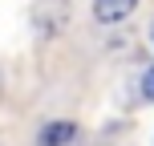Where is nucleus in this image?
<instances>
[{"instance_id":"5","label":"nucleus","mask_w":154,"mask_h":146,"mask_svg":"<svg viewBox=\"0 0 154 146\" xmlns=\"http://www.w3.org/2000/svg\"><path fill=\"white\" fill-rule=\"evenodd\" d=\"M150 41H154V29H150Z\"/></svg>"},{"instance_id":"4","label":"nucleus","mask_w":154,"mask_h":146,"mask_svg":"<svg viewBox=\"0 0 154 146\" xmlns=\"http://www.w3.org/2000/svg\"><path fill=\"white\" fill-rule=\"evenodd\" d=\"M142 98H146V101H154V65L142 73Z\"/></svg>"},{"instance_id":"3","label":"nucleus","mask_w":154,"mask_h":146,"mask_svg":"<svg viewBox=\"0 0 154 146\" xmlns=\"http://www.w3.org/2000/svg\"><path fill=\"white\" fill-rule=\"evenodd\" d=\"M73 142H77V122H49L37 134V146H73Z\"/></svg>"},{"instance_id":"2","label":"nucleus","mask_w":154,"mask_h":146,"mask_svg":"<svg viewBox=\"0 0 154 146\" xmlns=\"http://www.w3.org/2000/svg\"><path fill=\"white\" fill-rule=\"evenodd\" d=\"M138 0H93V20L97 24H122L126 16H134Z\"/></svg>"},{"instance_id":"1","label":"nucleus","mask_w":154,"mask_h":146,"mask_svg":"<svg viewBox=\"0 0 154 146\" xmlns=\"http://www.w3.org/2000/svg\"><path fill=\"white\" fill-rule=\"evenodd\" d=\"M69 16H73V0H37L32 4V29L45 41H53L69 29Z\"/></svg>"}]
</instances>
